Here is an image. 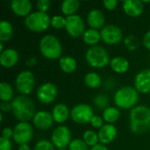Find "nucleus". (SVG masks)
Masks as SVG:
<instances>
[{
	"label": "nucleus",
	"mask_w": 150,
	"mask_h": 150,
	"mask_svg": "<svg viewBox=\"0 0 150 150\" xmlns=\"http://www.w3.org/2000/svg\"><path fill=\"white\" fill-rule=\"evenodd\" d=\"M14 91L11 85L6 82L0 83V99L2 102H11L13 100Z\"/></svg>",
	"instance_id": "cd10ccee"
},
{
	"label": "nucleus",
	"mask_w": 150,
	"mask_h": 150,
	"mask_svg": "<svg viewBox=\"0 0 150 150\" xmlns=\"http://www.w3.org/2000/svg\"><path fill=\"white\" fill-rule=\"evenodd\" d=\"M142 42H143L144 47L150 51V30L145 33L143 40H142Z\"/></svg>",
	"instance_id": "a19ab883"
},
{
	"label": "nucleus",
	"mask_w": 150,
	"mask_h": 150,
	"mask_svg": "<svg viewBox=\"0 0 150 150\" xmlns=\"http://www.w3.org/2000/svg\"><path fill=\"white\" fill-rule=\"evenodd\" d=\"M80 8L79 0H65L61 4V11L66 17L76 15Z\"/></svg>",
	"instance_id": "b1692460"
},
{
	"label": "nucleus",
	"mask_w": 150,
	"mask_h": 150,
	"mask_svg": "<svg viewBox=\"0 0 150 150\" xmlns=\"http://www.w3.org/2000/svg\"><path fill=\"white\" fill-rule=\"evenodd\" d=\"M12 144L10 139L0 137V150H11Z\"/></svg>",
	"instance_id": "4c0bfd02"
},
{
	"label": "nucleus",
	"mask_w": 150,
	"mask_h": 150,
	"mask_svg": "<svg viewBox=\"0 0 150 150\" xmlns=\"http://www.w3.org/2000/svg\"><path fill=\"white\" fill-rule=\"evenodd\" d=\"M100 40H101L100 32L98 30L92 29V28L87 29L83 35V40L84 41V43L91 47L98 46L97 44L99 42Z\"/></svg>",
	"instance_id": "393cba45"
},
{
	"label": "nucleus",
	"mask_w": 150,
	"mask_h": 150,
	"mask_svg": "<svg viewBox=\"0 0 150 150\" xmlns=\"http://www.w3.org/2000/svg\"><path fill=\"white\" fill-rule=\"evenodd\" d=\"M57 150H66V149H57Z\"/></svg>",
	"instance_id": "49530a36"
},
{
	"label": "nucleus",
	"mask_w": 150,
	"mask_h": 150,
	"mask_svg": "<svg viewBox=\"0 0 150 150\" xmlns=\"http://www.w3.org/2000/svg\"><path fill=\"white\" fill-rule=\"evenodd\" d=\"M134 88L141 94L150 92V69L141 70L134 78Z\"/></svg>",
	"instance_id": "4468645a"
},
{
	"label": "nucleus",
	"mask_w": 150,
	"mask_h": 150,
	"mask_svg": "<svg viewBox=\"0 0 150 150\" xmlns=\"http://www.w3.org/2000/svg\"><path fill=\"white\" fill-rule=\"evenodd\" d=\"M4 50V42L0 41V53L3 52Z\"/></svg>",
	"instance_id": "a18cd8bd"
},
{
	"label": "nucleus",
	"mask_w": 150,
	"mask_h": 150,
	"mask_svg": "<svg viewBox=\"0 0 150 150\" xmlns=\"http://www.w3.org/2000/svg\"><path fill=\"white\" fill-rule=\"evenodd\" d=\"M0 109L3 112H7V111H11V104L7 103V102H2L0 105Z\"/></svg>",
	"instance_id": "79ce46f5"
},
{
	"label": "nucleus",
	"mask_w": 150,
	"mask_h": 150,
	"mask_svg": "<svg viewBox=\"0 0 150 150\" xmlns=\"http://www.w3.org/2000/svg\"><path fill=\"white\" fill-rule=\"evenodd\" d=\"M93 103H94V105H96L97 108H98V109L104 111L105 109H106L107 107H109L110 99H109V97H108L107 95L99 94V95H97V96L94 98Z\"/></svg>",
	"instance_id": "7c9ffc66"
},
{
	"label": "nucleus",
	"mask_w": 150,
	"mask_h": 150,
	"mask_svg": "<svg viewBox=\"0 0 150 150\" xmlns=\"http://www.w3.org/2000/svg\"><path fill=\"white\" fill-rule=\"evenodd\" d=\"M86 62L90 66L95 69H102L110 64V56L108 52L101 46L91 47L85 53Z\"/></svg>",
	"instance_id": "423d86ee"
},
{
	"label": "nucleus",
	"mask_w": 150,
	"mask_h": 150,
	"mask_svg": "<svg viewBox=\"0 0 150 150\" xmlns=\"http://www.w3.org/2000/svg\"><path fill=\"white\" fill-rule=\"evenodd\" d=\"M33 150H55V147L47 140H40L34 145Z\"/></svg>",
	"instance_id": "72a5a7b5"
},
{
	"label": "nucleus",
	"mask_w": 150,
	"mask_h": 150,
	"mask_svg": "<svg viewBox=\"0 0 150 150\" xmlns=\"http://www.w3.org/2000/svg\"><path fill=\"white\" fill-rule=\"evenodd\" d=\"M68 150H90L83 139H74L68 147Z\"/></svg>",
	"instance_id": "473e14b6"
},
{
	"label": "nucleus",
	"mask_w": 150,
	"mask_h": 150,
	"mask_svg": "<svg viewBox=\"0 0 150 150\" xmlns=\"http://www.w3.org/2000/svg\"><path fill=\"white\" fill-rule=\"evenodd\" d=\"M101 40L107 45H117L123 39L122 30L115 25H105L100 30Z\"/></svg>",
	"instance_id": "ddd939ff"
},
{
	"label": "nucleus",
	"mask_w": 150,
	"mask_h": 150,
	"mask_svg": "<svg viewBox=\"0 0 150 150\" xmlns=\"http://www.w3.org/2000/svg\"><path fill=\"white\" fill-rule=\"evenodd\" d=\"M24 24L25 27L34 33H42L47 30L51 25V18L47 13L41 11L31 12L26 18H25Z\"/></svg>",
	"instance_id": "39448f33"
},
{
	"label": "nucleus",
	"mask_w": 150,
	"mask_h": 150,
	"mask_svg": "<svg viewBox=\"0 0 150 150\" xmlns=\"http://www.w3.org/2000/svg\"><path fill=\"white\" fill-rule=\"evenodd\" d=\"M15 86L20 95L27 96L31 94L35 86L34 75L29 70L21 71L16 76Z\"/></svg>",
	"instance_id": "0eeeda50"
},
{
	"label": "nucleus",
	"mask_w": 150,
	"mask_h": 150,
	"mask_svg": "<svg viewBox=\"0 0 150 150\" xmlns=\"http://www.w3.org/2000/svg\"><path fill=\"white\" fill-rule=\"evenodd\" d=\"M40 54L48 60L60 59L62 55V47L60 40L52 34L43 36L40 40Z\"/></svg>",
	"instance_id": "20e7f679"
},
{
	"label": "nucleus",
	"mask_w": 150,
	"mask_h": 150,
	"mask_svg": "<svg viewBox=\"0 0 150 150\" xmlns=\"http://www.w3.org/2000/svg\"><path fill=\"white\" fill-rule=\"evenodd\" d=\"M18 62V53L16 49L9 47L0 53V63L4 68L14 67Z\"/></svg>",
	"instance_id": "aec40b11"
},
{
	"label": "nucleus",
	"mask_w": 150,
	"mask_h": 150,
	"mask_svg": "<svg viewBox=\"0 0 150 150\" xmlns=\"http://www.w3.org/2000/svg\"><path fill=\"white\" fill-rule=\"evenodd\" d=\"M129 127L135 134H143L150 129V108L136 105L129 113Z\"/></svg>",
	"instance_id": "f257e3e1"
},
{
	"label": "nucleus",
	"mask_w": 150,
	"mask_h": 150,
	"mask_svg": "<svg viewBox=\"0 0 150 150\" xmlns=\"http://www.w3.org/2000/svg\"><path fill=\"white\" fill-rule=\"evenodd\" d=\"M11 112L19 122H28L35 115V105L33 101L25 95H19L11 102Z\"/></svg>",
	"instance_id": "f03ea898"
},
{
	"label": "nucleus",
	"mask_w": 150,
	"mask_h": 150,
	"mask_svg": "<svg viewBox=\"0 0 150 150\" xmlns=\"http://www.w3.org/2000/svg\"><path fill=\"white\" fill-rule=\"evenodd\" d=\"M59 67L62 72L70 74L76 71L77 68V62L72 56L63 55L59 59Z\"/></svg>",
	"instance_id": "5701e85b"
},
{
	"label": "nucleus",
	"mask_w": 150,
	"mask_h": 150,
	"mask_svg": "<svg viewBox=\"0 0 150 150\" xmlns=\"http://www.w3.org/2000/svg\"><path fill=\"white\" fill-rule=\"evenodd\" d=\"M2 137L5 139H11L13 137V129L11 127H4L2 131Z\"/></svg>",
	"instance_id": "ea45409f"
},
{
	"label": "nucleus",
	"mask_w": 150,
	"mask_h": 150,
	"mask_svg": "<svg viewBox=\"0 0 150 150\" xmlns=\"http://www.w3.org/2000/svg\"><path fill=\"white\" fill-rule=\"evenodd\" d=\"M33 137V129L29 122H18L13 128V141L18 146L28 144Z\"/></svg>",
	"instance_id": "1a4fd4ad"
},
{
	"label": "nucleus",
	"mask_w": 150,
	"mask_h": 150,
	"mask_svg": "<svg viewBox=\"0 0 150 150\" xmlns=\"http://www.w3.org/2000/svg\"><path fill=\"white\" fill-rule=\"evenodd\" d=\"M51 5V3L49 0H39L36 3V6L39 11L47 13V11L49 10Z\"/></svg>",
	"instance_id": "c9c22d12"
},
{
	"label": "nucleus",
	"mask_w": 150,
	"mask_h": 150,
	"mask_svg": "<svg viewBox=\"0 0 150 150\" xmlns=\"http://www.w3.org/2000/svg\"><path fill=\"white\" fill-rule=\"evenodd\" d=\"M71 142V131L66 126L57 127L51 134V142L57 149L68 148Z\"/></svg>",
	"instance_id": "9d476101"
},
{
	"label": "nucleus",
	"mask_w": 150,
	"mask_h": 150,
	"mask_svg": "<svg viewBox=\"0 0 150 150\" xmlns=\"http://www.w3.org/2000/svg\"><path fill=\"white\" fill-rule=\"evenodd\" d=\"M117 128L113 124H105L98 133L99 142L104 145L112 143L117 137Z\"/></svg>",
	"instance_id": "6ab92c4d"
},
{
	"label": "nucleus",
	"mask_w": 150,
	"mask_h": 150,
	"mask_svg": "<svg viewBox=\"0 0 150 150\" xmlns=\"http://www.w3.org/2000/svg\"><path fill=\"white\" fill-rule=\"evenodd\" d=\"M113 101L119 109L128 110L136 106L139 101V92L135 88L131 86H124L120 88L113 96Z\"/></svg>",
	"instance_id": "7ed1b4c3"
},
{
	"label": "nucleus",
	"mask_w": 150,
	"mask_h": 150,
	"mask_svg": "<svg viewBox=\"0 0 150 150\" xmlns=\"http://www.w3.org/2000/svg\"><path fill=\"white\" fill-rule=\"evenodd\" d=\"M65 30L67 33L73 38L83 37L85 30V24L83 19L77 14L66 17Z\"/></svg>",
	"instance_id": "9b49d317"
},
{
	"label": "nucleus",
	"mask_w": 150,
	"mask_h": 150,
	"mask_svg": "<svg viewBox=\"0 0 150 150\" xmlns=\"http://www.w3.org/2000/svg\"><path fill=\"white\" fill-rule=\"evenodd\" d=\"M58 95V89L53 83L47 82L42 83L36 91L37 99L45 105L53 103Z\"/></svg>",
	"instance_id": "f8f14e48"
},
{
	"label": "nucleus",
	"mask_w": 150,
	"mask_h": 150,
	"mask_svg": "<svg viewBox=\"0 0 150 150\" xmlns=\"http://www.w3.org/2000/svg\"><path fill=\"white\" fill-rule=\"evenodd\" d=\"M102 117L106 124H113L117 122L120 117V109L115 106H109L103 111Z\"/></svg>",
	"instance_id": "a878e982"
},
{
	"label": "nucleus",
	"mask_w": 150,
	"mask_h": 150,
	"mask_svg": "<svg viewBox=\"0 0 150 150\" xmlns=\"http://www.w3.org/2000/svg\"><path fill=\"white\" fill-rule=\"evenodd\" d=\"M11 10L18 17L26 18L32 11L33 4L30 0H12L10 4Z\"/></svg>",
	"instance_id": "a211bd4d"
},
{
	"label": "nucleus",
	"mask_w": 150,
	"mask_h": 150,
	"mask_svg": "<svg viewBox=\"0 0 150 150\" xmlns=\"http://www.w3.org/2000/svg\"><path fill=\"white\" fill-rule=\"evenodd\" d=\"M84 83L87 87L91 89H97L101 86L102 79L101 76L96 72H89L84 76Z\"/></svg>",
	"instance_id": "c85d7f7f"
},
{
	"label": "nucleus",
	"mask_w": 150,
	"mask_h": 150,
	"mask_svg": "<svg viewBox=\"0 0 150 150\" xmlns=\"http://www.w3.org/2000/svg\"><path fill=\"white\" fill-rule=\"evenodd\" d=\"M90 150H109V149L106 148V146H105V145L101 144V143H98V145H96L95 147L91 148Z\"/></svg>",
	"instance_id": "37998d69"
},
{
	"label": "nucleus",
	"mask_w": 150,
	"mask_h": 150,
	"mask_svg": "<svg viewBox=\"0 0 150 150\" xmlns=\"http://www.w3.org/2000/svg\"><path fill=\"white\" fill-rule=\"evenodd\" d=\"M93 116V109L88 104H77L70 111L71 120L75 123L80 125L91 123Z\"/></svg>",
	"instance_id": "6e6552de"
},
{
	"label": "nucleus",
	"mask_w": 150,
	"mask_h": 150,
	"mask_svg": "<svg viewBox=\"0 0 150 150\" xmlns=\"http://www.w3.org/2000/svg\"><path fill=\"white\" fill-rule=\"evenodd\" d=\"M66 25V17L62 15H55L51 18V26L54 29L60 30L65 28Z\"/></svg>",
	"instance_id": "2f4dec72"
},
{
	"label": "nucleus",
	"mask_w": 150,
	"mask_h": 150,
	"mask_svg": "<svg viewBox=\"0 0 150 150\" xmlns=\"http://www.w3.org/2000/svg\"><path fill=\"white\" fill-rule=\"evenodd\" d=\"M51 113L54 122L58 124H63L70 117V111L69 107L63 103L56 104L54 106Z\"/></svg>",
	"instance_id": "412c9836"
},
{
	"label": "nucleus",
	"mask_w": 150,
	"mask_h": 150,
	"mask_svg": "<svg viewBox=\"0 0 150 150\" xmlns=\"http://www.w3.org/2000/svg\"><path fill=\"white\" fill-rule=\"evenodd\" d=\"M32 120L34 127L40 130L49 129L54 122L52 113L45 110L36 112Z\"/></svg>",
	"instance_id": "2eb2a0df"
},
{
	"label": "nucleus",
	"mask_w": 150,
	"mask_h": 150,
	"mask_svg": "<svg viewBox=\"0 0 150 150\" xmlns=\"http://www.w3.org/2000/svg\"><path fill=\"white\" fill-rule=\"evenodd\" d=\"M13 35V26L7 20L0 22V41L6 42L11 39Z\"/></svg>",
	"instance_id": "bb28decb"
},
{
	"label": "nucleus",
	"mask_w": 150,
	"mask_h": 150,
	"mask_svg": "<svg viewBox=\"0 0 150 150\" xmlns=\"http://www.w3.org/2000/svg\"><path fill=\"white\" fill-rule=\"evenodd\" d=\"M125 45L130 50H135L138 46V40L134 35H129L125 39Z\"/></svg>",
	"instance_id": "f704fd0d"
},
{
	"label": "nucleus",
	"mask_w": 150,
	"mask_h": 150,
	"mask_svg": "<svg viewBox=\"0 0 150 150\" xmlns=\"http://www.w3.org/2000/svg\"><path fill=\"white\" fill-rule=\"evenodd\" d=\"M18 150H31V148L29 146V144H22L18 146Z\"/></svg>",
	"instance_id": "c03bdc74"
},
{
	"label": "nucleus",
	"mask_w": 150,
	"mask_h": 150,
	"mask_svg": "<svg viewBox=\"0 0 150 150\" xmlns=\"http://www.w3.org/2000/svg\"><path fill=\"white\" fill-rule=\"evenodd\" d=\"M124 12L132 18L140 17L144 11V4L140 0H126L122 4Z\"/></svg>",
	"instance_id": "dca6fc26"
},
{
	"label": "nucleus",
	"mask_w": 150,
	"mask_h": 150,
	"mask_svg": "<svg viewBox=\"0 0 150 150\" xmlns=\"http://www.w3.org/2000/svg\"><path fill=\"white\" fill-rule=\"evenodd\" d=\"M112 69L118 74H124L127 72L129 69V62L125 57L122 56H115L112 59H111L110 64Z\"/></svg>",
	"instance_id": "4be33fe9"
},
{
	"label": "nucleus",
	"mask_w": 150,
	"mask_h": 150,
	"mask_svg": "<svg viewBox=\"0 0 150 150\" xmlns=\"http://www.w3.org/2000/svg\"><path fill=\"white\" fill-rule=\"evenodd\" d=\"M83 140L89 148H93L100 143L98 133L93 130H86L83 134Z\"/></svg>",
	"instance_id": "c756f323"
},
{
	"label": "nucleus",
	"mask_w": 150,
	"mask_h": 150,
	"mask_svg": "<svg viewBox=\"0 0 150 150\" xmlns=\"http://www.w3.org/2000/svg\"><path fill=\"white\" fill-rule=\"evenodd\" d=\"M91 125L94 127V128H98V130L105 126V120L103 119V117L98 116V115H94L91 120Z\"/></svg>",
	"instance_id": "e433bc0d"
},
{
	"label": "nucleus",
	"mask_w": 150,
	"mask_h": 150,
	"mask_svg": "<svg viewBox=\"0 0 150 150\" xmlns=\"http://www.w3.org/2000/svg\"><path fill=\"white\" fill-rule=\"evenodd\" d=\"M87 23L90 28L101 30L105 24V17L102 11L98 9H93L87 14Z\"/></svg>",
	"instance_id": "f3484780"
},
{
	"label": "nucleus",
	"mask_w": 150,
	"mask_h": 150,
	"mask_svg": "<svg viewBox=\"0 0 150 150\" xmlns=\"http://www.w3.org/2000/svg\"><path fill=\"white\" fill-rule=\"evenodd\" d=\"M103 5L108 11H113L118 6V1L117 0H104Z\"/></svg>",
	"instance_id": "58836bf2"
}]
</instances>
